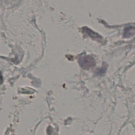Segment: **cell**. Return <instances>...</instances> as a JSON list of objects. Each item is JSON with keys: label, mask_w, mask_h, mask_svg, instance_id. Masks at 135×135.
<instances>
[{"label": "cell", "mask_w": 135, "mask_h": 135, "mask_svg": "<svg viewBox=\"0 0 135 135\" xmlns=\"http://www.w3.org/2000/svg\"><path fill=\"white\" fill-rule=\"evenodd\" d=\"M135 33V27L133 26H129L124 28V37H129Z\"/></svg>", "instance_id": "cell-2"}, {"label": "cell", "mask_w": 135, "mask_h": 135, "mask_svg": "<svg viewBox=\"0 0 135 135\" xmlns=\"http://www.w3.org/2000/svg\"><path fill=\"white\" fill-rule=\"evenodd\" d=\"M80 65L84 69H88L95 64V62L94 58L91 56H85L82 57L79 60Z\"/></svg>", "instance_id": "cell-1"}]
</instances>
